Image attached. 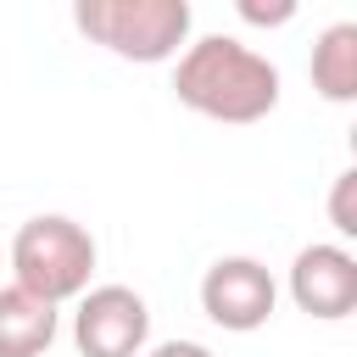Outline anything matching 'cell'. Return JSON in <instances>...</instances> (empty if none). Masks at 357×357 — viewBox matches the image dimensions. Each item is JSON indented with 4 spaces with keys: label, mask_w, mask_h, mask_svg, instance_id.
Masks as SVG:
<instances>
[{
    "label": "cell",
    "mask_w": 357,
    "mask_h": 357,
    "mask_svg": "<svg viewBox=\"0 0 357 357\" xmlns=\"http://www.w3.org/2000/svg\"><path fill=\"white\" fill-rule=\"evenodd\" d=\"M173 95L212 123H262L279 106V67L234 33H206L178 50Z\"/></svg>",
    "instance_id": "6da1fadb"
},
{
    "label": "cell",
    "mask_w": 357,
    "mask_h": 357,
    "mask_svg": "<svg viewBox=\"0 0 357 357\" xmlns=\"http://www.w3.org/2000/svg\"><path fill=\"white\" fill-rule=\"evenodd\" d=\"M73 22L89 45L112 50L117 61L156 67L190 45L195 11H190V0H78Z\"/></svg>",
    "instance_id": "7a4b0ae2"
},
{
    "label": "cell",
    "mask_w": 357,
    "mask_h": 357,
    "mask_svg": "<svg viewBox=\"0 0 357 357\" xmlns=\"http://www.w3.org/2000/svg\"><path fill=\"white\" fill-rule=\"evenodd\" d=\"M95 273V234L67 212H39L11 234V284L61 307L89 290Z\"/></svg>",
    "instance_id": "3957f363"
},
{
    "label": "cell",
    "mask_w": 357,
    "mask_h": 357,
    "mask_svg": "<svg viewBox=\"0 0 357 357\" xmlns=\"http://www.w3.org/2000/svg\"><path fill=\"white\" fill-rule=\"evenodd\" d=\"M151 340V307L128 284H89L73 312V346L84 357H139Z\"/></svg>",
    "instance_id": "277c9868"
},
{
    "label": "cell",
    "mask_w": 357,
    "mask_h": 357,
    "mask_svg": "<svg viewBox=\"0 0 357 357\" xmlns=\"http://www.w3.org/2000/svg\"><path fill=\"white\" fill-rule=\"evenodd\" d=\"M273 307H279V284H273L268 262H257V257H218L201 273V312L229 335L262 329L273 318Z\"/></svg>",
    "instance_id": "5b68a950"
},
{
    "label": "cell",
    "mask_w": 357,
    "mask_h": 357,
    "mask_svg": "<svg viewBox=\"0 0 357 357\" xmlns=\"http://www.w3.org/2000/svg\"><path fill=\"white\" fill-rule=\"evenodd\" d=\"M284 284H290V301H296L307 318L340 324V318L357 312V257H351L340 240L301 245Z\"/></svg>",
    "instance_id": "8992f818"
},
{
    "label": "cell",
    "mask_w": 357,
    "mask_h": 357,
    "mask_svg": "<svg viewBox=\"0 0 357 357\" xmlns=\"http://www.w3.org/2000/svg\"><path fill=\"white\" fill-rule=\"evenodd\" d=\"M61 329V312L22 284H0V357H45Z\"/></svg>",
    "instance_id": "52a82bcc"
},
{
    "label": "cell",
    "mask_w": 357,
    "mask_h": 357,
    "mask_svg": "<svg viewBox=\"0 0 357 357\" xmlns=\"http://www.w3.org/2000/svg\"><path fill=\"white\" fill-rule=\"evenodd\" d=\"M312 89L335 106L357 100V22H329L312 39Z\"/></svg>",
    "instance_id": "ba28073f"
},
{
    "label": "cell",
    "mask_w": 357,
    "mask_h": 357,
    "mask_svg": "<svg viewBox=\"0 0 357 357\" xmlns=\"http://www.w3.org/2000/svg\"><path fill=\"white\" fill-rule=\"evenodd\" d=\"M329 223H335L340 240H357V167L335 173V184H329Z\"/></svg>",
    "instance_id": "9c48e42d"
},
{
    "label": "cell",
    "mask_w": 357,
    "mask_h": 357,
    "mask_svg": "<svg viewBox=\"0 0 357 357\" xmlns=\"http://www.w3.org/2000/svg\"><path fill=\"white\" fill-rule=\"evenodd\" d=\"M245 22H257V28H279V22H290L296 17V0H273V6H257V0H240L234 6Z\"/></svg>",
    "instance_id": "30bf717a"
},
{
    "label": "cell",
    "mask_w": 357,
    "mask_h": 357,
    "mask_svg": "<svg viewBox=\"0 0 357 357\" xmlns=\"http://www.w3.org/2000/svg\"><path fill=\"white\" fill-rule=\"evenodd\" d=\"M139 357H212L201 340H162V346H151V351H139Z\"/></svg>",
    "instance_id": "8fae6325"
}]
</instances>
